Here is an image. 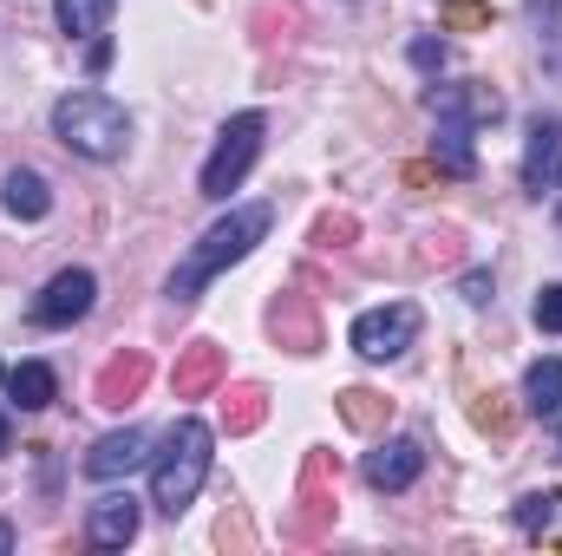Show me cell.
Listing matches in <instances>:
<instances>
[{"instance_id": "obj_1", "label": "cell", "mask_w": 562, "mask_h": 556, "mask_svg": "<svg viewBox=\"0 0 562 556\" xmlns=\"http://www.w3.org/2000/svg\"><path fill=\"white\" fill-rule=\"evenodd\" d=\"M269 223H276V210H269V203H243V210H229L223 223H210V230H203V243H196V249L183 256V269L170 276V301H177V308H190V301L223 276V269H236V263L269 236Z\"/></svg>"}, {"instance_id": "obj_2", "label": "cell", "mask_w": 562, "mask_h": 556, "mask_svg": "<svg viewBox=\"0 0 562 556\" xmlns=\"http://www.w3.org/2000/svg\"><path fill=\"white\" fill-rule=\"evenodd\" d=\"M210 445H216V432H210L203 419H177V425L164 432V452H157V465H150V504H157L164 518H183V511L196 504V491H203V478H210Z\"/></svg>"}, {"instance_id": "obj_3", "label": "cell", "mask_w": 562, "mask_h": 556, "mask_svg": "<svg viewBox=\"0 0 562 556\" xmlns=\"http://www.w3.org/2000/svg\"><path fill=\"white\" fill-rule=\"evenodd\" d=\"M53 138L66 151H79V157H92V164H112L132 144V112L105 92H66L53 105Z\"/></svg>"}, {"instance_id": "obj_4", "label": "cell", "mask_w": 562, "mask_h": 556, "mask_svg": "<svg viewBox=\"0 0 562 556\" xmlns=\"http://www.w3.org/2000/svg\"><path fill=\"white\" fill-rule=\"evenodd\" d=\"M262 132H269L262 112H236V119L216 132V151L203 157V177H196V190H203L210 203H223V197L249 177V164H256V151H262Z\"/></svg>"}, {"instance_id": "obj_5", "label": "cell", "mask_w": 562, "mask_h": 556, "mask_svg": "<svg viewBox=\"0 0 562 556\" xmlns=\"http://www.w3.org/2000/svg\"><path fill=\"white\" fill-rule=\"evenodd\" d=\"M413 341H419V308H413V301L367 308V314L353 321V354H360V360H400Z\"/></svg>"}, {"instance_id": "obj_6", "label": "cell", "mask_w": 562, "mask_h": 556, "mask_svg": "<svg viewBox=\"0 0 562 556\" xmlns=\"http://www.w3.org/2000/svg\"><path fill=\"white\" fill-rule=\"evenodd\" d=\"M92 301H99L92 269H59V276L40 288L33 321H40V327H72V321H86V314H92Z\"/></svg>"}, {"instance_id": "obj_7", "label": "cell", "mask_w": 562, "mask_h": 556, "mask_svg": "<svg viewBox=\"0 0 562 556\" xmlns=\"http://www.w3.org/2000/svg\"><path fill=\"white\" fill-rule=\"evenodd\" d=\"M524 190L543 203L562 190V119H530V138H524Z\"/></svg>"}, {"instance_id": "obj_8", "label": "cell", "mask_w": 562, "mask_h": 556, "mask_svg": "<svg viewBox=\"0 0 562 556\" xmlns=\"http://www.w3.org/2000/svg\"><path fill=\"white\" fill-rule=\"evenodd\" d=\"M367 485L373 491H413L419 485V471H425V445L419 438H380L373 452H367Z\"/></svg>"}, {"instance_id": "obj_9", "label": "cell", "mask_w": 562, "mask_h": 556, "mask_svg": "<svg viewBox=\"0 0 562 556\" xmlns=\"http://www.w3.org/2000/svg\"><path fill=\"white\" fill-rule=\"evenodd\" d=\"M86 537L99 551H125L138 537V498L132 491H105L99 504H86Z\"/></svg>"}, {"instance_id": "obj_10", "label": "cell", "mask_w": 562, "mask_h": 556, "mask_svg": "<svg viewBox=\"0 0 562 556\" xmlns=\"http://www.w3.org/2000/svg\"><path fill=\"white\" fill-rule=\"evenodd\" d=\"M144 458H150V438H144L138 425L105 432V438L86 452V478H125V471H138Z\"/></svg>"}, {"instance_id": "obj_11", "label": "cell", "mask_w": 562, "mask_h": 556, "mask_svg": "<svg viewBox=\"0 0 562 556\" xmlns=\"http://www.w3.org/2000/svg\"><path fill=\"white\" fill-rule=\"evenodd\" d=\"M144 380H150V354H138V347H132V354L105 360V374H99V387H92V393H99V407L125 413V407L144 393Z\"/></svg>"}, {"instance_id": "obj_12", "label": "cell", "mask_w": 562, "mask_h": 556, "mask_svg": "<svg viewBox=\"0 0 562 556\" xmlns=\"http://www.w3.org/2000/svg\"><path fill=\"white\" fill-rule=\"evenodd\" d=\"M425 105H431V112H451V119H471V125L504 119V99H497L491 86H431Z\"/></svg>"}, {"instance_id": "obj_13", "label": "cell", "mask_w": 562, "mask_h": 556, "mask_svg": "<svg viewBox=\"0 0 562 556\" xmlns=\"http://www.w3.org/2000/svg\"><path fill=\"white\" fill-rule=\"evenodd\" d=\"M216 380H223V347H216V341H190L183 360H177V374H170L177 400H203Z\"/></svg>"}, {"instance_id": "obj_14", "label": "cell", "mask_w": 562, "mask_h": 556, "mask_svg": "<svg viewBox=\"0 0 562 556\" xmlns=\"http://www.w3.org/2000/svg\"><path fill=\"white\" fill-rule=\"evenodd\" d=\"M0 203H7L13 223H40V216L53 210V190H46L40 170H7V177H0Z\"/></svg>"}, {"instance_id": "obj_15", "label": "cell", "mask_w": 562, "mask_h": 556, "mask_svg": "<svg viewBox=\"0 0 562 556\" xmlns=\"http://www.w3.org/2000/svg\"><path fill=\"white\" fill-rule=\"evenodd\" d=\"M438 119V138H431V157L445 177H471L477 157H471V119H451V112H431Z\"/></svg>"}, {"instance_id": "obj_16", "label": "cell", "mask_w": 562, "mask_h": 556, "mask_svg": "<svg viewBox=\"0 0 562 556\" xmlns=\"http://www.w3.org/2000/svg\"><path fill=\"white\" fill-rule=\"evenodd\" d=\"M53 393H59V380H53V367H46V360H20V367L7 374V400H13L20 413H46V407H53Z\"/></svg>"}, {"instance_id": "obj_17", "label": "cell", "mask_w": 562, "mask_h": 556, "mask_svg": "<svg viewBox=\"0 0 562 556\" xmlns=\"http://www.w3.org/2000/svg\"><path fill=\"white\" fill-rule=\"evenodd\" d=\"M524 407L537 419H557L562 413V360H537L524 374Z\"/></svg>"}, {"instance_id": "obj_18", "label": "cell", "mask_w": 562, "mask_h": 556, "mask_svg": "<svg viewBox=\"0 0 562 556\" xmlns=\"http://www.w3.org/2000/svg\"><path fill=\"white\" fill-rule=\"evenodd\" d=\"M269 321H276V334L294 347V354H307V347L321 341V327H314V314H307V301H301V294H281Z\"/></svg>"}, {"instance_id": "obj_19", "label": "cell", "mask_w": 562, "mask_h": 556, "mask_svg": "<svg viewBox=\"0 0 562 556\" xmlns=\"http://www.w3.org/2000/svg\"><path fill=\"white\" fill-rule=\"evenodd\" d=\"M510 518H517V531H524V537H550V531H557V518H562V491H524Z\"/></svg>"}, {"instance_id": "obj_20", "label": "cell", "mask_w": 562, "mask_h": 556, "mask_svg": "<svg viewBox=\"0 0 562 556\" xmlns=\"http://www.w3.org/2000/svg\"><path fill=\"white\" fill-rule=\"evenodd\" d=\"M262 419H269V393L262 387H229L223 393V425L229 432H256Z\"/></svg>"}, {"instance_id": "obj_21", "label": "cell", "mask_w": 562, "mask_h": 556, "mask_svg": "<svg viewBox=\"0 0 562 556\" xmlns=\"http://www.w3.org/2000/svg\"><path fill=\"white\" fill-rule=\"evenodd\" d=\"M112 7H119V0H59V33L92 40V33L112 20Z\"/></svg>"}, {"instance_id": "obj_22", "label": "cell", "mask_w": 562, "mask_h": 556, "mask_svg": "<svg viewBox=\"0 0 562 556\" xmlns=\"http://www.w3.org/2000/svg\"><path fill=\"white\" fill-rule=\"evenodd\" d=\"M340 419H347L353 432H373V425H386V400L367 393V387H347V393H340Z\"/></svg>"}, {"instance_id": "obj_23", "label": "cell", "mask_w": 562, "mask_h": 556, "mask_svg": "<svg viewBox=\"0 0 562 556\" xmlns=\"http://www.w3.org/2000/svg\"><path fill=\"white\" fill-rule=\"evenodd\" d=\"M530 314H537V327H543V334H562V281H550V288L537 294V308H530Z\"/></svg>"}, {"instance_id": "obj_24", "label": "cell", "mask_w": 562, "mask_h": 556, "mask_svg": "<svg viewBox=\"0 0 562 556\" xmlns=\"http://www.w3.org/2000/svg\"><path fill=\"white\" fill-rule=\"evenodd\" d=\"M445 13H451L458 26H484V20H491V7H484V0H445Z\"/></svg>"}, {"instance_id": "obj_25", "label": "cell", "mask_w": 562, "mask_h": 556, "mask_svg": "<svg viewBox=\"0 0 562 556\" xmlns=\"http://www.w3.org/2000/svg\"><path fill=\"white\" fill-rule=\"evenodd\" d=\"M413 66L419 73H438L445 66V40H413Z\"/></svg>"}, {"instance_id": "obj_26", "label": "cell", "mask_w": 562, "mask_h": 556, "mask_svg": "<svg viewBox=\"0 0 562 556\" xmlns=\"http://www.w3.org/2000/svg\"><path fill=\"white\" fill-rule=\"evenodd\" d=\"M347 236H353V216H347V210H340V216H321V243H327V249L347 243Z\"/></svg>"}, {"instance_id": "obj_27", "label": "cell", "mask_w": 562, "mask_h": 556, "mask_svg": "<svg viewBox=\"0 0 562 556\" xmlns=\"http://www.w3.org/2000/svg\"><path fill=\"white\" fill-rule=\"evenodd\" d=\"M458 288H464V301H471V308H484V301H491V276H484V269H471Z\"/></svg>"}, {"instance_id": "obj_28", "label": "cell", "mask_w": 562, "mask_h": 556, "mask_svg": "<svg viewBox=\"0 0 562 556\" xmlns=\"http://www.w3.org/2000/svg\"><path fill=\"white\" fill-rule=\"evenodd\" d=\"M13 551V531H7V524H0V556Z\"/></svg>"}, {"instance_id": "obj_29", "label": "cell", "mask_w": 562, "mask_h": 556, "mask_svg": "<svg viewBox=\"0 0 562 556\" xmlns=\"http://www.w3.org/2000/svg\"><path fill=\"white\" fill-rule=\"evenodd\" d=\"M7 445H13V432H7V419H0V452H7Z\"/></svg>"}, {"instance_id": "obj_30", "label": "cell", "mask_w": 562, "mask_h": 556, "mask_svg": "<svg viewBox=\"0 0 562 556\" xmlns=\"http://www.w3.org/2000/svg\"><path fill=\"white\" fill-rule=\"evenodd\" d=\"M557 445H562V432H557Z\"/></svg>"}]
</instances>
